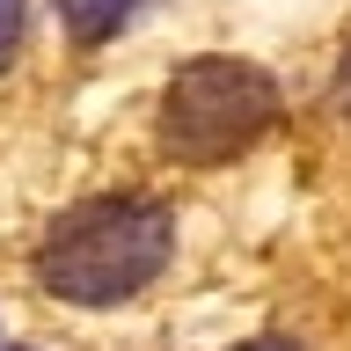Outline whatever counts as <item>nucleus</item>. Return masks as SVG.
Segmentation results:
<instances>
[{"label":"nucleus","instance_id":"nucleus-1","mask_svg":"<svg viewBox=\"0 0 351 351\" xmlns=\"http://www.w3.org/2000/svg\"><path fill=\"white\" fill-rule=\"evenodd\" d=\"M176 249V219L154 197H88L37 249V285L66 307H117L161 278Z\"/></svg>","mask_w":351,"mask_h":351},{"label":"nucleus","instance_id":"nucleus-2","mask_svg":"<svg viewBox=\"0 0 351 351\" xmlns=\"http://www.w3.org/2000/svg\"><path fill=\"white\" fill-rule=\"evenodd\" d=\"M278 125V81L256 59H183L161 88L154 132L161 154H176L183 169H219Z\"/></svg>","mask_w":351,"mask_h":351},{"label":"nucleus","instance_id":"nucleus-3","mask_svg":"<svg viewBox=\"0 0 351 351\" xmlns=\"http://www.w3.org/2000/svg\"><path fill=\"white\" fill-rule=\"evenodd\" d=\"M132 15H139V0H59V22L73 44H110Z\"/></svg>","mask_w":351,"mask_h":351},{"label":"nucleus","instance_id":"nucleus-4","mask_svg":"<svg viewBox=\"0 0 351 351\" xmlns=\"http://www.w3.org/2000/svg\"><path fill=\"white\" fill-rule=\"evenodd\" d=\"M22 29H29V0H0V73L15 66V51H22Z\"/></svg>","mask_w":351,"mask_h":351},{"label":"nucleus","instance_id":"nucleus-5","mask_svg":"<svg viewBox=\"0 0 351 351\" xmlns=\"http://www.w3.org/2000/svg\"><path fill=\"white\" fill-rule=\"evenodd\" d=\"M329 110H337V117L351 125V51L337 59V81H329Z\"/></svg>","mask_w":351,"mask_h":351},{"label":"nucleus","instance_id":"nucleus-6","mask_svg":"<svg viewBox=\"0 0 351 351\" xmlns=\"http://www.w3.org/2000/svg\"><path fill=\"white\" fill-rule=\"evenodd\" d=\"M234 351H300V344H285V337H256V344H234Z\"/></svg>","mask_w":351,"mask_h":351}]
</instances>
